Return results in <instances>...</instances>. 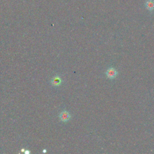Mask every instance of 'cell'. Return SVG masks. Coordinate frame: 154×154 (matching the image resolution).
Here are the masks:
<instances>
[{
    "label": "cell",
    "instance_id": "cell-3",
    "mask_svg": "<svg viewBox=\"0 0 154 154\" xmlns=\"http://www.w3.org/2000/svg\"><path fill=\"white\" fill-rule=\"evenodd\" d=\"M51 84H52L53 86H56V87H58V86H60L61 84L62 80H61V78L59 76L57 75V76H55L53 77L52 80H51Z\"/></svg>",
    "mask_w": 154,
    "mask_h": 154
},
{
    "label": "cell",
    "instance_id": "cell-1",
    "mask_svg": "<svg viewBox=\"0 0 154 154\" xmlns=\"http://www.w3.org/2000/svg\"><path fill=\"white\" fill-rule=\"evenodd\" d=\"M106 75L108 78L113 80L116 78V77L118 76V72L116 71V69L111 67L107 70V71L106 72Z\"/></svg>",
    "mask_w": 154,
    "mask_h": 154
},
{
    "label": "cell",
    "instance_id": "cell-2",
    "mask_svg": "<svg viewBox=\"0 0 154 154\" xmlns=\"http://www.w3.org/2000/svg\"><path fill=\"white\" fill-rule=\"evenodd\" d=\"M59 118L63 122H68L71 119V115L68 111L64 110L60 114Z\"/></svg>",
    "mask_w": 154,
    "mask_h": 154
},
{
    "label": "cell",
    "instance_id": "cell-4",
    "mask_svg": "<svg viewBox=\"0 0 154 154\" xmlns=\"http://www.w3.org/2000/svg\"><path fill=\"white\" fill-rule=\"evenodd\" d=\"M145 7L149 11L154 10V0H147L145 3Z\"/></svg>",
    "mask_w": 154,
    "mask_h": 154
}]
</instances>
